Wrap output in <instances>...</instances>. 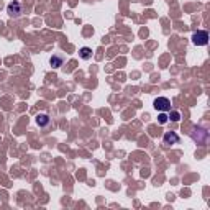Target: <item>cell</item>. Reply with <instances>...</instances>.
I'll list each match as a JSON object with an SVG mask.
<instances>
[{
  "instance_id": "cell-1",
  "label": "cell",
  "mask_w": 210,
  "mask_h": 210,
  "mask_svg": "<svg viewBox=\"0 0 210 210\" xmlns=\"http://www.w3.org/2000/svg\"><path fill=\"white\" fill-rule=\"evenodd\" d=\"M154 108L159 112H169L171 110V100L168 97H158L154 99V102H153Z\"/></svg>"
},
{
  "instance_id": "cell-2",
  "label": "cell",
  "mask_w": 210,
  "mask_h": 210,
  "mask_svg": "<svg viewBox=\"0 0 210 210\" xmlns=\"http://www.w3.org/2000/svg\"><path fill=\"white\" fill-rule=\"evenodd\" d=\"M192 43L197 46H205L208 43V33L207 31H197L192 35Z\"/></svg>"
},
{
  "instance_id": "cell-3",
  "label": "cell",
  "mask_w": 210,
  "mask_h": 210,
  "mask_svg": "<svg viewBox=\"0 0 210 210\" xmlns=\"http://www.w3.org/2000/svg\"><path fill=\"white\" fill-rule=\"evenodd\" d=\"M163 140H164V144H176V143H179V136L174 132H168Z\"/></svg>"
},
{
  "instance_id": "cell-4",
  "label": "cell",
  "mask_w": 210,
  "mask_h": 210,
  "mask_svg": "<svg viewBox=\"0 0 210 210\" xmlns=\"http://www.w3.org/2000/svg\"><path fill=\"white\" fill-rule=\"evenodd\" d=\"M7 12H8L12 17L13 15H20V13H21V5L18 2H12L8 7H7Z\"/></svg>"
},
{
  "instance_id": "cell-5",
  "label": "cell",
  "mask_w": 210,
  "mask_h": 210,
  "mask_svg": "<svg viewBox=\"0 0 210 210\" xmlns=\"http://www.w3.org/2000/svg\"><path fill=\"white\" fill-rule=\"evenodd\" d=\"M36 123H38L40 127H46L48 123H49V117H48L46 113H41V115L36 117Z\"/></svg>"
},
{
  "instance_id": "cell-6",
  "label": "cell",
  "mask_w": 210,
  "mask_h": 210,
  "mask_svg": "<svg viewBox=\"0 0 210 210\" xmlns=\"http://www.w3.org/2000/svg\"><path fill=\"white\" fill-rule=\"evenodd\" d=\"M62 56H51V59H49V62H51V66L53 67H59V66H62Z\"/></svg>"
},
{
  "instance_id": "cell-7",
  "label": "cell",
  "mask_w": 210,
  "mask_h": 210,
  "mask_svg": "<svg viewBox=\"0 0 210 210\" xmlns=\"http://www.w3.org/2000/svg\"><path fill=\"white\" fill-rule=\"evenodd\" d=\"M81 57L82 59H90V56H92V49L90 48H81Z\"/></svg>"
},
{
  "instance_id": "cell-8",
  "label": "cell",
  "mask_w": 210,
  "mask_h": 210,
  "mask_svg": "<svg viewBox=\"0 0 210 210\" xmlns=\"http://www.w3.org/2000/svg\"><path fill=\"white\" fill-rule=\"evenodd\" d=\"M168 118H171L172 121H179V120H180V113H179V112H171Z\"/></svg>"
},
{
  "instance_id": "cell-9",
  "label": "cell",
  "mask_w": 210,
  "mask_h": 210,
  "mask_svg": "<svg viewBox=\"0 0 210 210\" xmlns=\"http://www.w3.org/2000/svg\"><path fill=\"white\" fill-rule=\"evenodd\" d=\"M168 115H166V113H161V115H159V117H158V121L159 123H161V125H164V123H168Z\"/></svg>"
}]
</instances>
